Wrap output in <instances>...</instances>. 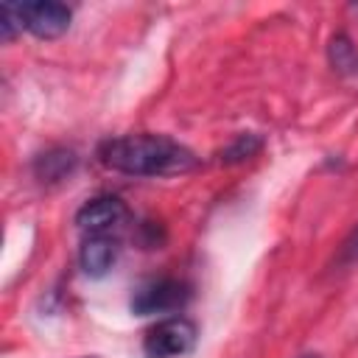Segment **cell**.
Masks as SVG:
<instances>
[{
  "label": "cell",
  "instance_id": "obj_1",
  "mask_svg": "<svg viewBox=\"0 0 358 358\" xmlns=\"http://www.w3.org/2000/svg\"><path fill=\"white\" fill-rule=\"evenodd\" d=\"M98 159L126 176H179L196 168V154L165 134H123L98 145Z\"/></svg>",
  "mask_w": 358,
  "mask_h": 358
},
{
  "label": "cell",
  "instance_id": "obj_2",
  "mask_svg": "<svg viewBox=\"0 0 358 358\" xmlns=\"http://www.w3.org/2000/svg\"><path fill=\"white\" fill-rule=\"evenodd\" d=\"M199 327L187 316H168L151 324L143 336L145 358H182L196 347Z\"/></svg>",
  "mask_w": 358,
  "mask_h": 358
},
{
  "label": "cell",
  "instance_id": "obj_3",
  "mask_svg": "<svg viewBox=\"0 0 358 358\" xmlns=\"http://www.w3.org/2000/svg\"><path fill=\"white\" fill-rule=\"evenodd\" d=\"M190 302V285L176 280V277H159L143 282L131 294V313L137 316H157V313H173L182 310Z\"/></svg>",
  "mask_w": 358,
  "mask_h": 358
},
{
  "label": "cell",
  "instance_id": "obj_4",
  "mask_svg": "<svg viewBox=\"0 0 358 358\" xmlns=\"http://www.w3.org/2000/svg\"><path fill=\"white\" fill-rule=\"evenodd\" d=\"M22 31L34 34L36 39H59L67 34L73 8L56 0H31V3H17Z\"/></svg>",
  "mask_w": 358,
  "mask_h": 358
},
{
  "label": "cell",
  "instance_id": "obj_5",
  "mask_svg": "<svg viewBox=\"0 0 358 358\" xmlns=\"http://www.w3.org/2000/svg\"><path fill=\"white\" fill-rule=\"evenodd\" d=\"M129 218V207L123 199L103 193L95 199H87L78 210H76V227L84 235H112L115 229H120Z\"/></svg>",
  "mask_w": 358,
  "mask_h": 358
},
{
  "label": "cell",
  "instance_id": "obj_6",
  "mask_svg": "<svg viewBox=\"0 0 358 358\" xmlns=\"http://www.w3.org/2000/svg\"><path fill=\"white\" fill-rule=\"evenodd\" d=\"M120 246L112 235H87L81 249H78V266L87 277H106L112 271V266L117 263Z\"/></svg>",
  "mask_w": 358,
  "mask_h": 358
},
{
  "label": "cell",
  "instance_id": "obj_7",
  "mask_svg": "<svg viewBox=\"0 0 358 358\" xmlns=\"http://www.w3.org/2000/svg\"><path fill=\"white\" fill-rule=\"evenodd\" d=\"M78 165V157L70 148H50L34 159V176L39 182H62L67 179Z\"/></svg>",
  "mask_w": 358,
  "mask_h": 358
},
{
  "label": "cell",
  "instance_id": "obj_8",
  "mask_svg": "<svg viewBox=\"0 0 358 358\" xmlns=\"http://www.w3.org/2000/svg\"><path fill=\"white\" fill-rule=\"evenodd\" d=\"M327 59L333 64V70L344 73V76H355L358 73V48L352 45V39L347 34H336L327 45Z\"/></svg>",
  "mask_w": 358,
  "mask_h": 358
},
{
  "label": "cell",
  "instance_id": "obj_9",
  "mask_svg": "<svg viewBox=\"0 0 358 358\" xmlns=\"http://www.w3.org/2000/svg\"><path fill=\"white\" fill-rule=\"evenodd\" d=\"M260 148H263V140H260L257 134H238L235 143H229V145L221 151V162H227V165L243 162V159L255 157Z\"/></svg>",
  "mask_w": 358,
  "mask_h": 358
},
{
  "label": "cell",
  "instance_id": "obj_10",
  "mask_svg": "<svg viewBox=\"0 0 358 358\" xmlns=\"http://www.w3.org/2000/svg\"><path fill=\"white\" fill-rule=\"evenodd\" d=\"M22 31V20L17 11V3H3L0 6V34L6 42H11L17 34Z\"/></svg>",
  "mask_w": 358,
  "mask_h": 358
},
{
  "label": "cell",
  "instance_id": "obj_11",
  "mask_svg": "<svg viewBox=\"0 0 358 358\" xmlns=\"http://www.w3.org/2000/svg\"><path fill=\"white\" fill-rule=\"evenodd\" d=\"M336 266H338V268L358 266V227H352V229H350V235L341 241L338 255H336Z\"/></svg>",
  "mask_w": 358,
  "mask_h": 358
},
{
  "label": "cell",
  "instance_id": "obj_12",
  "mask_svg": "<svg viewBox=\"0 0 358 358\" xmlns=\"http://www.w3.org/2000/svg\"><path fill=\"white\" fill-rule=\"evenodd\" d=\"M302 358H319V355H302Z\"/></svg>",
  "mask_w": 358,
  "mask_h": 358
}]
</instances>
